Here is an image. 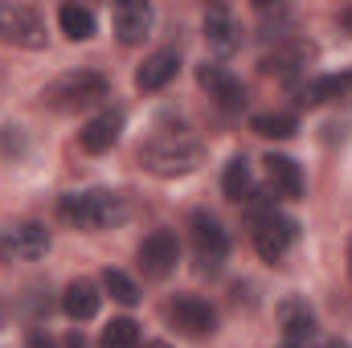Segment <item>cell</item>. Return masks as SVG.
I'll return each mask as SVG.
<instances>
[{"instance_id":"obj_1","label":"cell","mask_w":352,"mask_h":348,"mask_svg":"<svg viewBox=\"0 0 352 348\" xmlns=\"http://www.w3.org/2000/svg\"><path fill=\"white\" fill-rule=\"evenodd\" d=\"M201 160H205L201 140L188 135V131H180V127H160L156 135H148V140L140 144V164L152 176H164V180L197 173Z\"/></svg>"},{"instance_id":"obj_2","label":"cell","mask_w":352,"mask_h":348,"mask_svg":"<svg viewBox=\"0 0 352 348\" xmlns=\"http://www.w3.org/2000/svg\"><path fill=\"white\" fill-rule=\"evenodd\" d=\"M58 213L66 226L74 230H87V234H98V230H115L127 221V197L111 193V188H82V193H66L58 201Z\"/></svg>"},{"instance_id":"obj_3","label":"cell","mask_w":352,"mask_h":348,"mask_svg":"<svg viewBox=\"0 0 352 348\" xmlns=\"http://www.w3.org/2000/svg\"><path fill=\"white\" fill-rule=\"evenodd\" d=\"M107 94H111V83H107L98 70H66V74H58L50 87L41 90V102H45L50 111L74 115V111L98 107Z\"/></svg>"},{"instance_id":"obj_4","label":"cell","mask_w":352,"mask_h":348,"mask_svg":"<svg viewBox=\"0 0 352 348\" xmlns=\"http://www.w3.org/2000/svg\"><path fill=\"white\" fill-rule=\"evenodd\" d=\"M188 242H192L197 270H205V274L221 270V262H226V254H230V234H226V226H221L213 213L197 209V213L188 217Z\"/></svg>"},{"instance_id":"obj_5","label":"cell","mask_w":352,"mask_h":348,"mask_svg":"<svg viewBox=\"0 0 352 348\" xmlns=\"http://www.w3.org/2000/svg\"><path fill=\"white\" fill-rule=\"evenodd\" d=\"M0 41L16 50H41L45 45V21L29 4L0 0Z\"/></svg>"},{"instance_id":"obj_6","label":"cell","mask_w":352,"mask_h":348,"mask_svg":"<svg viewBox=\"0 0 352 348\" xmlns=\"http://www.w3.org/2000/svg\"><path fill=\"white\" fill-rule=\"evenodd\" d=\"M316 41H307V37H287V41H278L274 50H266L263 54V74L270 78H283V83H299V74H307V66L316 62Z\"/></svg>"},{"instance_id":"obj_7","label":"cell","mask_w":352,"mask_h":348,"mask_svg":"<svg viewBox=\"0 0 352 348\" xmlns=\"http://www.w3.org/2000/svg\"><path fill=\"white\" fill-rule=\"evenodd\" d=\"M295 234H299V226H295L291 217H283L274 205H270V209H254V250H258L266 262L283 259V254L291 250Z\"/></svg>"},{"instance_id":"obj_8","label":"cell","mask_w":352,"mask_h":348,"mask_svg":"<svg viewBox=\"0 0 352 348\" xmlns=\"http://www.w3.org/2000/svg\"><path fill=\"white\" fill-rule=\"evenodd\" d=\"M176 262H180V242H176V234L168 226L152 230V234L140 242V270H144V279L164 283L176 270Z\"/></svg>"},{"instance_id":"obj_9","label":"cell","mask_w":352,"mask_h":348,"mask_svg":"<svg viewBox=\"0 0 352 348\" xmlns=\"http://www.w3.org/2000/svg\"><path fill=\"white\" fill-rule=\"evenodd\" d=\"M164 316H168V324H173L176 332H184V336H192V340L217 332V312H213L205 299H197V295H176V299H168Z\"/></svg>"},{"instance_id":"obj_10","label":"cell","mask_w":352,"mask_h":348,"mask_svg":"<svg viewBox=\"0 0 352 348\" xmlns=\"http://www.w3.org/2000/svg\"><path fill=\"white\" fill-rule=\"evenodd\" d=\"M197 83H201V90H205L221 111H242V107H246V87H242V78H234L226 66H213V62L197 66Z\"/></svg>"},{"instance_id":"obj_11","label":"cell","mask_w":352,"mask_h":348,"mask_svg":"<svg viewBox=\"0 0 352 348\" xmlns=\"http://www.w3.org/2000/svg\"><path fill=\"white\" fill-rule=\"evenodd\" d=\"M0 250H4L8 259L37 262V259H45V250H50V230H45V226H37V221H16V226H8V230H4Z\"/></svg>"},{"instance_id":"obj_12","label":"cell","mask_w":352,"mask_h":348,"mask_svg":"<svg viewBox=\"0 0 352 348\" xmlns=\"http://www.w3.org/2000/svg\"><path fill=\"white\" fill-rule=\"evenodd\" d=\"M295 94V102L299 107H324V102H332V98H349L352 94V74H316V78H303V83H295L291 87Z\"/></svg>"},{"instance_id":"obj_13","label":"cell","mask_w":352,"mask_h":348,"mask_svg":"<svg viewBox=\"0 0 352 348\" xmlns=\"http://www.w3.org/2000/svg\"><path fill=\"white\" fill-rule=\"evenodd\" d=\"M205 41H209V50H213L217 58H230V54L242 50V25L234 21L230 8L213 4V8L205 12Z\"/></svg>"},{"instance_id":"obj_14","label":"cell","mask_w":352,"mask_h":348,"mask_svg":"<svg viewBox=\"0 0 352 348\" xmlns=\"http://www.w3.org/2000/svg\"><path fill=\"white\" fill-rule=\"evenodd\" d=\"M152 21H156V12H152V4H144V0L115 4V37H119L123 45H140V41L152 33Z\"/></svg>"},{"instance_id":"obj_15","label":"cell","mask_w":352,"mask_h":348,"mask_svg":"<svg viewBox=\"0 0 352 348\" xmlns=\"http://www.w3.org/2000/svg\"><path fill=\"white\" fill-rule=\"evenodd\" d=\"M119 135H123V115L119 111H102V115H94L87 127L78 131V144L90 156H102V152H111L119 144Z\"/></svg>"},{"instance_id":"obj_16","label":"cell","mask_w":352,"mask_h":348,"mask_svg":"<svg viewBox=\"0 0 352 348\" xmlns=\"http://www.w3.org/2000/svg\"><path fill=\"white\" fill-rule=\"evenodd\" d=\"M176 70H180V54L176 50H156L135 70V87L144 90V94H156V90H164L176 78Z\"/></svg>"},{"instance_id":"obj_17","label":"cell","mask_w":352,"mask_h":348,"mask_svg":"<svg viewBox=\"0 0 352 348\" xmlns=\"http://www.w3.org/2000/svg\"><path fill=\"white\" fill-rule=\"evenodd\" d=\"M278 328H283L287 348H295L303 336H311V332H316V316H311L307 299H299V295L283 299V303H278Z\"/></svg>"},{"instance_id":"obj_18","label":"cell","mask_w":352,"mask_h":348,"mask_svg":"<svg viewBox=\"0 0 352 348\" xmlns=\"http://www.w3.org/2000/svg\"><path fill=\"white\" fill-rule=\"evenodd\" d=\"M263 164H266V180H270L274 197H287V201H299V197H303V168H299L291 156L270 152Z\"/></svg>"},{"instance_id":"obj_19","label":"cell","mask_w":352,"mask_h":348,"mask_svg":"<svg viewBox=\"0 0 352 348\" xmlns=\"http://www.w3.org/2000/svg\"><path fill=\"white\" fill-rule=\"evenodd\" d=\"M98 303H102V295H98V287L90 283V279H74L70 287H66V295H62V312L74 320V324H87L98 316Z\"/></svg>"},{"instance_id":"obj_20","label":"cell","mask_w":352,"mask_h":348,"mask_svg":"<svg viewBox=\"0 0 352 348\" xmlns=\"http://www.w3.org/2000/svg\"><path fill=\"white\" fill-rule=\"evenodd\" d=\"M58 25H62V33L70 41H90L94 29H98V21H94V12L87 4H62L58 8Z\"/></svg>"},{"instance_id":"obj_21","label":"cell","mask_w":352,"mask_h":348,"mask_svg":"<svg viewBox=\"0 0 352 348\" xmlns=\"http://www.w3.org/2000/svg\"><path fill=\"white\" fill-rule=\"evenodd\" d=\"M221 188H226V197L238 201V205L250 201V193H254V173H250V160H246V156H234V160L226 164Z\"/></svg>"},{"instance_id":"obj_22","label":"cell","mask_w":352,"mask_h":348,"mask_svg":"<svg viewBox=\"0 0 352 348\" xmlns=\"http://www.w3.org/2000/svg\"><path fill=\"white\" fill-rule=\"evenodd\" d=\"M250 131L263 135V140H291L299 131V119L291 111H266V115H254L250 119Z\"/></svg>"},{"instance_id":"obj_23","label":"cell","mask_w":352,"mask_h":348,"mask_svg":"<svg viewBox=\"0 0 352 348\" xmlns=\"http://www.w3.org/2000/svg\"><path fill=\"white\" fill-rule=\"evenodd\" d=\"M102 291L115 299V303H123V307H135L140 303V287H135V279L131 274H123V270H102Z\"/></svg>"},{"instance_id":"obj_24","label":"cell","mask_w":352,"mask_h":348,"mask_svg":"<svg viewBox=\"0 0 352 348\" xmlns=\"http://www.w3.org/2000/svg\"><path fill=\"white\" fill-rule=\"evenodd\" d=\"M102 348H140V324L135 320H111L102 328Z\"/></svg>"},{"instance_id":"obj_25","label":"cell","mask_w":352,"mask_h":348,"mask_svg":"<svg viewBox=\"0 0 352 348\" xmlns=\"http://www.w3.org/2000/svg\"><path fill=\"white\" fill-rule=\"evenodd\" d=\"M21 152H25L21 127H0V156H21Z\"/></svg>"},{"instance_id":"obj_26","label":"cell","mask_w":352,"mask_h":348,"mask_svg":"<svg viewBox=\"0 0 352 348\" xmlns=\"http://www.w3.org/2000/svg\"><path fill=\"white\" fill-rule=\"evenodd\" d=\"M295 348H349V345H344L340 336H328V332H320V328H316L311 336H303Z\"/></svg>"},{"instance_id":"obj_27","label":"cell","mask_w":352,"mask_h":348,"mask_svg":"<svg viewBox=\"0 0 352 348\" xmlns=\"http://www.w3.org/2000/svg\"><path fill=\"white\" fill-rule=\"evenodd\" d=\"M25 348H58V345H54V336H50V332H41V328H33V332L25 336Z\"/></svg>"},{"instance_id":"obj_28","label":"cell","mask_w":352,"mask_h":348,"mask_svg":"<svg viewBox=\"0 0 352 348\" xmlns=\"http://www.w3.org/2000/svg\"><path fill=\"white\" fill-rule=\"evenodd\" d=\"M62 348H90V340L82 336V332H70V336H66V345H62Z\"/></svg>"},{"instance_id":"obj_29","label":"cell","mask_w":352,"mask_h":348,"mask_svg":"<svg viewBox=\"0 0 352 348\" xmlns=\"http://www.w3.org/2000/svg\"><path fill=\"white\" fill-rule=\"evenodd\" d=\"M340 29L352 33V4H349V8H340Z\"/></svg>"},{"instance_id":"obj_30","label":"cell","mask_w":352,"mask_h":348,"mask_svg":"<svg viewBox=\"0 0 352 348\" xmlns=\"http://www.w3.org/2000/svg\"><path fill=\"white\" fill-rule=\"evenodd\" d=\"M140 348H173V345H164V340H148V345H140Z\"/></svg>"},{"instance_id":"obj_31","label":"cell","mask_w":352,"mask_h":348,"mask_svg":"<svg viewBox=\"0 0 352 348\" xmlns=\"http://www.w3.org/2000/svg\"><path fill=\"white\" fill-rule=\"evenodd\" d=\"M0 328H4V307H0Z\"/></svg>"}]
</instances>
